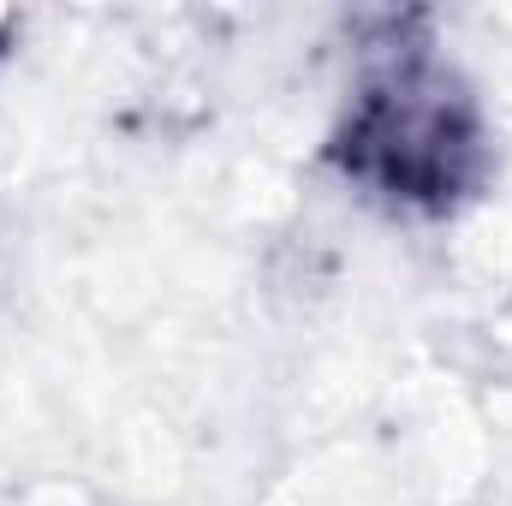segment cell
I'll use <instances>...</instances> for the list:
<instances>
[{"instance_id":"cell-1","label":"cell","mask_w":512,"mask_h":506,"mask_svg":"<svg viewBox=\"0 0 512 506\" xmlns=\"http://www.w3.org/2000/svg\"><path fill=\"white\" fill-rule=\"evenodd\" d=\"M382 30L328 137V161L387 209L453 215L489 179L483 102L435 54L423 18H387Z\"/></svg>"}]
</instances>
